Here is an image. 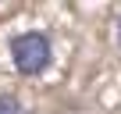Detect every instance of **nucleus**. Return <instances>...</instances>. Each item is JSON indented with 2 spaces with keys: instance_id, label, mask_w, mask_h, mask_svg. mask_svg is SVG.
Instances as JSON below:
<instances>
[{
  "instance_id": "nucleus-1",
  "label": "nucleus",
  "mask_w": 121,
  "mask_h": 114,
  "mask_svg": "<svg viewBox=\"0 0 121 114\" xmlns=\"http://www.w3.org/2000/svg\"><path fill=\"white\" fill-rule=\"evenodd\" d=\"M7 53H11V68L22 79H36V75L50 71V64H53V39L43 29H25V32L11 36Z\"/></svg>"
},
{
  "instance_id": "nucleus-2",
  "label": "nucleus",
  "mask_w": 121,
  "mask_h": 114,
  "mask_svg": "<svg viewBox=\"0 0 121 114\" xmlns=\"http://www.w3.org/2000/svg\"><path fill=\"white\" fill-rule=\"evenodd\" d=\"M0 114H29L18 93H0Z\"/></svg>"
},
{
  "instance_id": "nucleus-3",
  "label": "nucleus",
  "mask_w": 121,
  "mask_h": 114,
  "mask_svg": "<svg viewBox=\"0 0 121 114\" xmlns=\"http://www.w3.org/2000/svg\"><path fill=\"white\" fill-rule=\"evenodd\" d=\"M114 43H117V50H121V18H117V25H114Z\"/></svg>"
}]
</instances>
